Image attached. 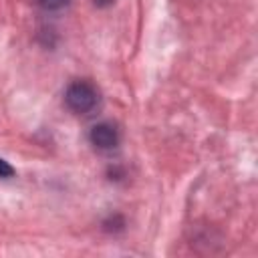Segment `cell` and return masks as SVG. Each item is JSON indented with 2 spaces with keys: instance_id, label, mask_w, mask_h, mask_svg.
I'll use <instances>...</instances> for the list:
<instances>
[{
  "instance_id": "cell-2",
  "label": "cell",
  "mask_w": 258,
  "mask_h": 258,
  "mask_svg": "<svg viewBox=\"0 0 258 258\" xmlns=\"http://www.w3.org/2000/svg\"><path fill=\"white\" fill-rule=\"evenodd\" d=\"M89 141L99 151H113L121 141V133L113 123L103 121V123H97V125L91 127Z\"/></svg>"
},
{
  "instance_id": "cell-4",
  "label": "cell",
  "mask_w": 258,
  "mask_h": 258,
  "mask_svg": "<svg viewBox=\"0 0 258 258\" xmlns=\"http://www.w3.org/2000/svg\"><path fill=\"white\" fill-rule=\"evenodd\" d=\"M12 175H14V167L0 157V177H12Z\"/></svg>"
},
{
  "instance_id": "cell-3",
  "label": "cell",
  "mask_w": 258,
  "mask_h": 258,
  "mask_svg": "<svg viewBox=\"0 0 258 258\" xmlns=\"http://www.w3.org/2000/svg\"><path fill=\"white\" fill-rule=\"evenodd\" d=\"M36 4H38L42 10L54 12V10H62L64 6H69L71 0H36Z\"/></svg>"
},
{
  "instance_id": "cell-1",
  "label": "cell",
  "mask_w": 258,
  "mask_h": 258,
  "mask_svg": "<svg viewBox=\"0 0 258 258\" xmlns=\"http://www.w3.org/2000/svg\"><path fill=\"white\" fill-rule=\"evenodd\" d=\"M99 89L91 81H75L67 87L64 103L77 115H89L99 105Z\"/></svg>"
}]
</instances>
